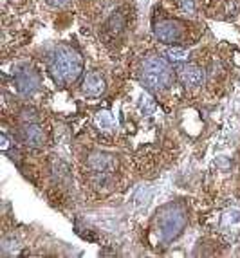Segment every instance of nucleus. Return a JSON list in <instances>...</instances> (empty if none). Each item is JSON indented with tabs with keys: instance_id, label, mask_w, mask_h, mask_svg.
<instances>
[{
	"instance_id": "obj_1",
	"label": "nucleus",
	"mask_w": 240,
	"mask_h": 258,
	"mask_svg": "<svg viewBox=\"0 0 240 258\" xmlns=\"http://www.w3.org/2000/svg\"><path fill=\"white\" fill-rule=\"evenodd\" d=\"M49 74L52 76L58 85H71L82 76L83 61L82 56L78 54L74 49L67 45H60L49 56Z\"/></svg>"
},
{
	"instance_id": "obj_2",
	"label": "nucleus",
	"mask_w": 240,
	"mask_h": 258,
	"mask_svg": "<svg viewBox=\"0 0 240 258\" xmlns=\"http://www.w3.org/2000/svg\"><path fill=\"white\" fill-rule=\"evenodd\" d=\"M171 69L168 61L161 56H148L143 61L141 67V82L150 91H161L170 83Z\"/></svg>"
},
{
	"instance_id": "obj_3",
	"label": "nucleus",
	"mask_w": 240,
	"mask_h": 258,
	"mask_svg": "<svg viewBox=\"0 0 240 258\" xmlns=\"http://www.w3.org/2000/svg\"><path fill=\"white\" fill-rule=\"evenodd\" d=\"M186 226V213L179 206H168L159 213L155 220V233L161 242H170L181 235Z\"/></svg>"
},
{
	"instance_id": "obj_4",
	"label": "nucleus",
	"mask_w": 240,
	"mask_h": 258,
	"mask_svg": "<svg viewBox=\"0 0 240 258\" xmlns=\"http://www.w3.org/2000/svg\"><path fill=\"white\" fill-rule=\"evenodd\" d=\"M155 38L163 43H173L181 38V24L175 20H161L159 24H155L154 27Z\"/></svg>"
},
{
	"instance_id": "obj_5",
	"label": "nucleus",
	"mask_w": 240,
	"mask_h": 258,
	"mask_svg": "<svg viewBox=\"0 0 240 258\" xmlns=\"http://www.w3.org/2000/svg\"><path fill=\"white\" fill-rule=\"evenodd\" d=\"M177 78L185 87H199L204 82V71L193 63H183L177 67Z\"/></svg>"
},
{
	"instance_id": "obj_6",
	"label": "nucleus",
	"mask_w": 240,
	"mask_h": 258,
	"mask_svg": "<svg viewBox=\"0 0 240 258\" xmlns=\"http://www.w3.org/2000/svg\"><path fill=\"white\" fill-rule=\"evenodd\" d=\"M15 82H17V89H18L20 94L31 96L38 91L40 76L34 73L33 69H26V71H22V73L17 74V80H15Z\"/></svg>"
},
{
	"instance_id": "obj_7",
	"label": "nucleus",
	"mask_w": 240,
	"mask_h": 258,
	"mask_svg": "<svg viewBox=\"0 0 240 258\" xmlns=\"http://www.w3.org/2000/svg\"><path fill=\"white\" fill-rule=\"evenodd\" d=\"M22 139H24L26 145H29V147L38 148V147H43V143H45V134H43L42 126L33 123V121H29V123H26L24 128H22Z\"/></svg>"
},
{
	"instance_id": "obj_8",
	"label": "nucleus",
	"mask_w": 240,
	"mask_h": 258,
	"mask_svg": "<svg viewBox=\"0 0 240 258\" xmlns=\"http://www.w3.org/2000/svg\"><path fill=\"white\" fill-rule=\"evenodd\" d=\"M89 166L98 175H105L114 170V157L108 154H92L89 157Z\"/></svg>"
},
{
	"instance_id": "obj_9",
	"label": "nucleus",
	"mask_w": 240,
	"mask_h": 258,
	"mask_svg": "<svg viewBox=\"0 0 240 258\" xmlns=\"http://www.w3.org/2000/svg\"><path fill=\"white\" fill-rule=\"evenodd\" d=\"M83 92L87 96H101L105 92V80L99 73H89L83 80Z\"/></svg>"
},
{
	"instance_id": "obj_10",
	"label": "nucleus",
	"mask_w": 240,
	"mask_h": 258,
	"mask_svg": "<svg viewBox=\"0 0 240 258\" xmlns=\"http://www.w3.org/2000/svg\"><path fill=\"white\" fill-rule=\"evenodd\" d=\"M220 228L227 233H240V210H227L220 220Z\"/></svg>"
},
{
	"instance_id": "obj_11",
	"label": "nucleus",
	"mask_w": 240,
	"mask_h": 258,
	"mask_svg": "<svg viewBox=\"0 0 240 258\" xmlns=\"http://www.w3.org/2000/svg\"><path fill=\"white\" fill-rule=\"evenodd\" d=\"M94 123L99 130H114L117 126L116 117L112 116L108 110H99L94 116Z\"/></svg>"
},
{
	"instance_id": "obj_12",
	"label": "nucleus",
	"mask_w": 240,
	"mask_h": 258,
	"mask_svg": "<svg viewBox=\"0 0 240 258\" xmlns=\"http://www.w3.org/2000/svg\"><path fill=\"white\" fill-rule=\"evenodd\" d=\"M139 110H141L145 116H150L152 112L155 110V101L150 94H146V92L141 94V98H139Z\"/></svg>"
},
{
	"instance_id": "obj_13",
	"label": "nucleus",
	"mask_w": 240,
	"mask_h": 258,
	"mask_svg": "<svg viewBox=\"0 0 240 258\" xmlns=\"http://www.w3.org/2000/svg\"><path fill=\"white\" fill-rule=\"evenodd\" d=\"M166 56L171 61H183L188 58V51H186V49H181V47H170L166 51Z\"/></svg>"
},
{
	"instance_id": "obj_14",
	"label": "nucleus",
	"mask_w": 240,
	"mask_h": 258,
	"mask_svg": "<svg viewBox=\"0 0 240 258\" xmlns=\"http://www.w3.org/2000/svg\"><path fill=\"white\" fill-rule=\"evenodd\" d=\"M177 6L185 15H193L195 13V2L193 0H177Z\"/></svg>"
},
{
	"instance_id": "obj_15",
	"label": "nucleus",
	"mask_w": 240,
	"mask_h": 258,
	"mask_svg": "<svg viewBox=\"0 0 240 258\" xmlns=\"http://www.w3.org/2000/svg\"><path fill=\"white\" fill-rule=\"evenodd\" d=\"M145 191H146L145 188H139L136 191V195H134V199H132V203L136 204V206H143V204H146V201H148L150 195H145Z\"/></svg>"
},
{
	"instance_id": "obj_16",
	"label": "nucleus",
	"mask_w": 240,
	"mask_h": 258,
	"mask_svg": "<svg viewBox=\"0 0 240 258\" xmlns=\"http://www.w3.org/2000/svg\"><path fill=\"white\" fill-rule=\"evenodd\" d=\"M47 4L52 6V8H64V6L69 4V0H47Z\"/></svg>"
}]
</instances>
